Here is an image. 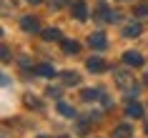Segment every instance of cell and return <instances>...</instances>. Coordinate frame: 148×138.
Instances as JSON below:
<instances>
[{
	"mask_svg": "<svg viewBox=\"0 0 148 138\" xmlns=\"http://www.w3.org/2000/svg\"><path fill=\"white\" fill-rule=\"evenodd\" d=\"M28 3H30V5H40V3H43V0H28Z\"/></svg>",
	"mask_w": 148,
	"mask_h": 138,
	"instance_id": "cell-18",
	"label": "cell"
},
{
	"mask_svg": "<svg viewBox=\"0 0 148 138\" xmlns=\"http://www.w3.org/2000/svg\"><path fill=\"white\" fill-rule=\"evenodd\" d=\"M48 93H50L53 98H58V95H60V88H53V85H50V88H48Z\"/></svg>",
	"mask_w": 148,
	"mask_h": 138,
	"instance_id": "cell-15",
	"label": "cell"
},
{
	"mask_svg": "<svg viewBox=\"0 0 148 138\" xmlns=\"http://www.w3.org/2000/svg\"><path fill=\"white\" fill-rule=\"evenodd\" d=\"M73 18H75V20H86V18H88L86 0H73Z\"/></svg>",
	"mask_w": 148,
	"mask_h": 138,
	"instance_id": "cell-1",
	"label": "cell"
},
{
	"mask_svg": "<svg viewBox=\"0 0 148 138\" xmlns=\"http://www.w3.org/2000/svg\"><path fill=\"white\" fill-rule=\"evenodd\" d=\"M86 65H88V70H90V73H101V70H106V63H103V58H90Z\"/></svg>",
	"mask_w": 148,
	"mask_h": 138,
	"instance_id": "cell-5",
	"label": "cell"
},
{
	"mask_svg": "<svg viewBox=\"0 0 148 138\" xmlns=\"http://www.w3.org/2000/svg\"><path fill=\"white\" fill-rule=\"evenodd\" d=\"M140 33H143L140 23H131V25H125V28H123V35H125V38H136V35H140Z\"/></svg>",
	"mask_w": 148,
	"mask_h": 138,
	"instance_id": "cell-6",
	"label": "cell"
},
{
	"mask_svg": "<svg viewBox=\"0 0 148 138\" xmlns=\"http://www.w3.org/2000/svg\"><path fill=\"white\" fill-rule=\"evenodd\" d=\"M63 78H65V83H68V85H73V83H78V80H80L78 73H63Z\"/></svg>",
	"mask_w": 148,
	"mask_h": 138,
	"instance_id": "cell-14",
	"label": "cell"
},
{
	"mask_svg": "<svg viewBox=\"0 0 148 138\" xmlns=\"http://www.w3.org/2000/svg\"><path fill=\"white\" fill-rule=\"evenodd\" d=\"M40 35H43L45 40H63V33L58 30V28H48V30H43Z\"/></svg>",
	"mask_w": 148,
	"mask_h": 138,
	"instance_id": "cell-8",
	"label": "cell"
},
{
	"mask_svg": "<svg viewBox=\"0 0 148 138\" xmlns=\"http://www.w3.org/2000/svg\"><path fill=\"white\" fill-rule=\"evenodd\" d=\"M60 45H63V50H65L68 55H75L80 50V45L75 43V40H73V43H70V40H60Z\"/></svg>",
	"mask_w": 148,
	"mask_h": 138,
	"instance_id": "cell-9",
	"label": "cell"
},
{
	"mask_svg": "<svg viewBox=\"0 0 148 138\" xmlns=\"http://www.w3.org/2000/svg\"><path fill=\"white\" fill-rule=\"evenodd\" d=\"M88 43H90V48H98V50H103V48L108 45V43H106V35H103V33H93V35L88 38Z\"/></svg>",
	"mask_w": 148,
	"mask_h": 138,
	"instance_id": "cell-4",
	"label": "cell"
},
{
	"mask_svg": "<svg viewBox=\"0 0 148 138\" xmlns=\"http://www.w3.org/2000/svg\"><path fill=\"white\" fill-rule=\"evenodd\" d=\"M3 60H5V63L10 60V50H8V48H5V45H3Z\"/></svg>",
	"mask_w": 148,
	"mask_h": 138,
	"instance_id": "cell-16",
	"label": "cell"
},
{
	"mask_svg": "<svg viewBox=\"0 0 148 138\" xmlns=\"http://www.w3.org/2000/svg\"><path fill=\"white\" fill-rule=\"evenodd\" d=\"M131 136H133V128L128 123H123V126H118V128L113 130V138H131Z\"/></svg>",
	"mask_w": 148,
	"mask_h": 138,
	"instance_id": "cell-7",
	"label": "cell"
},
{
	"mask_svg": "<svg viewBox=\"0 0 148 138\" xmlns=\"http://www.w3.org/2000/svg\"><path fill=\"white\" fill-rule=\"evenodd\" d=\"M98 95H101V93L95 91V88H86V91H80V98H83V100H95Z\"/></svg>",
	"mask_w": 148,
	"mask_h": 138,
	"instance_id": "cell-12",
	"label": "cell"
},
{
	"mask_svg": "<svg viewBox=\"0 0 148 138\" xmlns=\"http://www.w3.org/2000/svg\"><path fill=\"white\" fill-rule=\"evenodd\" d=\"M65 3H68V0H55V3H53V8H60V5H65Z\"/></svg>",
	"mask_w": 148,
	"mask_h": 138,
	"instance_id": "cell-17",
	"label": "cell"
},
{
	"mask_svg": "<svg viewBox=\"0 0 148 138\" xmlns=\"http://www.w3.org/2000/svg\"><path fill=\"white\" fill-rule=\"evenodd\" d=\"M123 63H125V65H133V68H138V65H143V55H140L138 50H128V53H123Z\"/></svg>",
	"mask_w": 148,
	"mask_h": 138,
	"instance_id": "cell-2",
	"label": "cell"
},
{
	"mask_svg": "<svg viewBox=\"0 0 148 138\" xmlns=\"http://www.w3.org/2000/svg\"><path fill=\"white\" fill-rule=\"evenodd\" d=\"M146 83H148V73H146Z\"/></svg>",
	"mask_w": 148,
	"mask_h": 138,
	"instance_id": "cell-19",
	"label": "cell"
},
{
	"mask_svg": "<svg viewBox=\"0 0 148 138\" xmlns=\"http://www.w3.org/2000/svg\"><path fill=\"white\" fill-rule=\"evenodd\" d=\"M20 28H23L25 33H38V30H40V23H38V18L25 15L23 20H20Z\"/></svg>",
	"mask_w": 148,
	"mask_h": 138,
	"instance_id": "cell-3",
	"label": "cell"
},
{
	"mask_svg": "<svg viewBox=\"0 0 148 138\" xmlns=\"http://www.w3.org/2000/svg\"><path fill=\"white\" fill-rule=\"evenodd\" d=\"M58 111H60V113L65 115V118H73V115H75V111H73V108H70L68 103H63V100L58 103Z\"/></svg>",
	"mask_w": 148,
	"mask_h": 138,
	"instance_id": "cell-13",
	"label": "cell"
},
{
	"mask_svg": "<svg viewBox=\"0 0 148 138\" xmlns=\"http://www.w3.org/2000/svg\"><path fill=\"white\" fill-rule=\"evenodd\" d=\"M35 73H40V76H48V78H53V76H55V68H53V65H48V63H43V65H38V68H35Z\"/></svg>",
	"mask_w": 148,
	"mask_h": 138,
	"instance_id": "cell-11",
	"label": "cell"
},
{
	"mask_svg": "<svg viewBox=\"0 0 148 138\" xmlns=\"http://www.w3.org/2000/svg\"><path fill=\"white\" fill-rule=\"evenodd\" d=\"M38 138H45V136H38Z\"/></svg>",
	"mask_w": 148,
	"mask_h": 138,
	"instance_id": "cell-20",
	"label": "cell"
},
{
	"mask_svg": "<svg viewBox=\"0 0 148 138\" xmlns=\"http://www.w3.org/2000/svg\"><path fill=\"white\" fill-rule=\"evenodd\" d=\"M146 133H148V126H146Z\"/></svg>",
	"mask_w": 148,
	"mask_h": 138,
	"instance_id": "cell-21",
	"label": "cell"
},
{
	"mask_svg": "<svg viewBox=\"0 0 148 138\" xmlns=\"http://www.w3.org/2000/svg\"><path fill=\"white\" fill-rule=\"evenodd\" d=\"M60 138H68V136H60Z\"/></svg>",
	"mask_w": 148,
	"mask_h": 138,
	"instance_id": "cell-22",
	"label": "cell"
},
{
	"mask_svg": "<svg viewBox=\"0 0 148 138\" xmlns=\"http://www.w3.org/2000/svg\"><path fill=\"white\" fill-rule=\"evenodd\" d=\"M125 113L131 115V118H140V115H143V108H140L138 103H128V108H125Z\"/></svg>",
	"mask_w": 148,
	"mask_h": 138,
	"instance_id": "cell-10",
	"label": "cell"
}]
</instances>
